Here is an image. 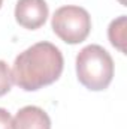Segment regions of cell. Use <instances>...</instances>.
I'll use <instances>...</instances> for the list:
<instances>
[{
  "mask_svg": "<svg viewBox=\"0 0 127 129\" xmlns=\"http://www.w3.org/2000/svg\"><path fill=\"white\" fill-rule=\"evenodd\" d=\"M14 129H51L49 116L39 107L27 105L14 117Z\"/></svg>",
  "mask_w": 127,
  "mask_h": 129,
  "instance_id": "5b68a950",
  "label": "cell"
},
{
  "mask_svg": "<svg viewBox=\"0 0 127 129\" xmlns=\"http://www.w3.org/2000/svg\"><path fill=\"white\" fill-rule=\"evenodd\" d=\"M120 2H121V3H124V0H120Z\"/></svg>",
  "mask_w": 127,
  "mask_h": 129,
  "instance_id": "30bf717a",
  "label": "cell"
},
{
  "mask_svg": "<svg viewBox=\"0 0 127 129\" xmlns=\"http://www.w3.org/2000/svg\"><path fill=\"white\" fill-rule=\"evenodd\" d=\"M108 36H109L111 44L115 48H118L121 53H126V47H124L126 44V15L118 17L117 20H114L109 24Z\"/></svg>",
  "mask_w": 127,
  "mask_h": 129,
  "instance_id": "8992f818",
  "label": "cell"
},
{
  "mask_svg": "<svg viewBox=\"0 0 127 129\" xmlns=\"http://www.w3.org/2000/svg\"><path fill=\"white\" fill-rule=\"evenodd\" d=\"M0 129H14L12 117L5 108H0Z\"/></svg>",
  "mask_w": 127,
  "mask_h": 129,
  "instance_id": "ba28073f",
  "label": "cell"
},
{
  "mask_svg": "<svg viewBox=\"0 0 127 129\" xmlns=\"http://www.w3.org/2000/svg\"><path fill=\"white\" fill-rule=\"evenodd\" d=\"M12 71L9 69V66L6 62L0 60V96L6 95L11 87H12Z\"/></svg>",
  "mask_w": 127,
  "mask_h": 129,
  "instance_id": "52a82bcc",
  "label": "cell"
},
{
  "mask_svg": "<svg viewBox=\"0 0 127 129\" xmlns=\"http://www.w3.org/2000/svg\"><path fill=\"white\" fill-rule=\"evenodd\" d=\"M2 3H3V0H0V8H2Z\"/></svg>",
  "mask_w": 127,
  "mask_h": 129,
  "instance_id": "9c48e42d",
  "label": "cell"
},
{
  "mask_svg": "<svg viewBox=\"0 0 127 129\" xmlns=\"http://www.w3.org/2000/svg\"><path fill=\"white\" fill-rule=\"evenodd\" d=\"M76 75L88 90L106 89L114 77V60L100 45H87L76 56Z\"/></svg>",
  "mask_w": 127,
  "mask_h": 129,
  "instance_id": "7a4b0ae2",
  "label": "cell"
},
{
  "mask_svg": "<svg viewBox=\"0 0 127 129\" xmlns=\"http://www.w3.org/2000/svg\"><path fill=\"white\" fill-rule=\"evenodd\" d=\"M48 5L45 0H18L15 6L17 23L29 30L42 27L48 18Z\"/></svg>",
  "mask_w": 127,
  "mask_h": 129,
  "instance_id": "277c9868",
  "label": "cell"
},
{
  "mask_svg": "<svg viewBox=\"0 0 127 129\" xmlns=\"http://www.w3.org/2000/svg\"><path fill=\"white\" fill-rule=\"evenodd\" d=\"M54 33L66 44L75 45L87 39L91 30L90 14L81 6H61L58 8L51 21Z\"/></svg>",
  "mask_w": 127,
  "mask_h": 129,
  "instance_id": "3957f363",
  "label": "cell"
},
{
  "mask_svg": "<svg viewBox=\"0 0 127 129\" xmlns=\"http://www.w3.org/2000/svg\"><path fill=\"white\" fill-rule=\"evenodd\" d=\"M63 66V54L55 45L45 41L37 42L15 59L12 80L20 89L34 92L57 81Z\"/></svg>",
  "mask_w": 127,
  "mask_h": 129,
  "instance_id": "6da1fadb",
  "label": "cell"
}]
</instances>
